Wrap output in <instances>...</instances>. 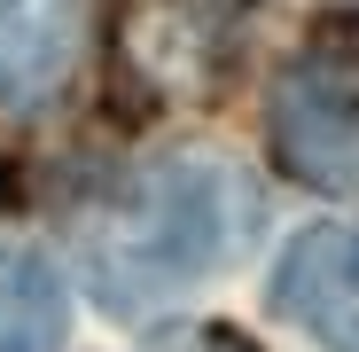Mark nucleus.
Instances as JSON below:
<instances>
[{"mask_svg": "<svg viewBox=\"0 0 359 352\" xmlns=\"http://www.w3.org/2000/svg\"><path fill=\"white\" fill-rule=\"evenodd\" d=\"M250 181L219 157H149L71 204V259L109 313H149L250 243Z\"/></svg>", "mask_w": 359, "mask_h": 352, "instance_id": "nucleus-1", "label": "nucleus"}, {"mask_svg": "<svg viewBox=\"0 0 359 352\" xmlns=\"http://www.w3.org/2000/svg\"><path fill=\"white\" fill-rule=\"evenodd\" d=\"M266 141L313 196H359V8L313 16L266 86Z\"/></svg>", "mask_w": 359, "mask_h": 352, "instance_id": "nucleus-2", "label": "nucleus"}, {"mask_svg": "<svg viewBox=\"0 0 359 352\" xmlns=\"http://www.w3.org/2000/svg\"><path fill=\"white\" fill-rule=\"evenodd\" d=\"M250 39V0H117L109 86L141 117H180L226 94Z\"/></svg>", "mask_w": 359, "mask_h": 352, "instance_id": "nucleus-3", "label": "nucleus"}, {"mask_svg": "<svg viewBox=\"0 0 359 352\" xmlns=\"http://www.w3.org/2000/svg\"><path fill=\"white\" fill-rule=\"evenodd\" d=\"M273 313L328 352H359V227H305L273 266Z\"/></svg>", "mask_w": 359, "mask_h": 352, "instance_id": "nucleus-4", "label": "nucleus"}, {"mask_svg": "<svg viewBox=\"0 0 359 352\" xmlns=\"http://www.w3.org/2000/svg\"><path fill=\"white\" fill-rule=\"evenodd\" d=\"M86 47V0H0V110L32 117L71 86Z\"/></svg>", "mask_w": 359, "mask_h": 352, "instance_id": "nucleus-5", "label": "nucleus"}, {"mask_svg": "<svg viewBox=\"0 0 359 352\" xmlns=\"http://www.w3.org/2000/svg\"><path fill=\"white\" fill-rule=\"evenodd\" d=\"M71 298L55 266L24 243H0V352H63Z\"/></svg>", "mask_w": 359, "mask_h": 352, "instance_id": "nucleus-6", "label": "nucleus"}, {"mask_svg": "<svg viewBox=\"0 0 359 352\" xmlns=\"http://www.w3.org/2000/svg\"><path fill=\"white\" fill-rule=\"evenodd\" d=\"M203 352H258V344H250L243 329H211V337H203Z\"/></svg>", "mask_w": 359, "mask_h": 352, "instance_id": "nucleus-7", "label": "nucleus"}]
</instances>
